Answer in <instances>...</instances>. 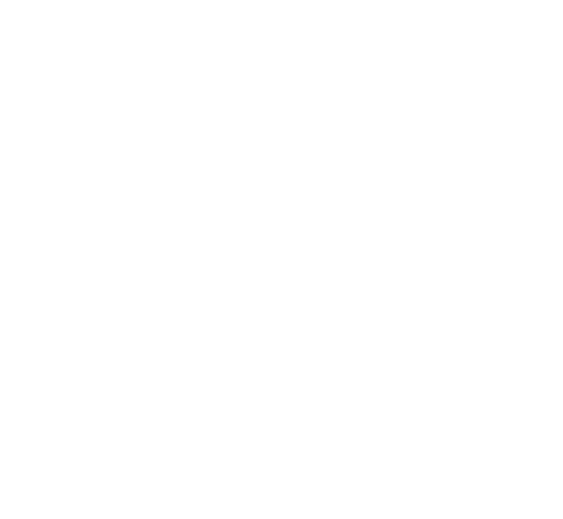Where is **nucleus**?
Returning a JSON list of instances; mask_svg holds the SVG:
<instances>
[]
</instances>
